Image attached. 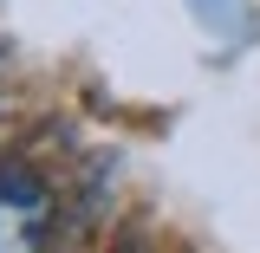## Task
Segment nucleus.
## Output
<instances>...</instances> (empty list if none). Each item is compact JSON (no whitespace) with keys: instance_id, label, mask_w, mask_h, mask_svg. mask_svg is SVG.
<instances>
[{"instance_id":"1","label":"nucleus","mask_w":260,"mask_h":253,"mask_svg":"<svg viewBox=\"0 0 260 253\" xmlns=\"http://www.w3.org/2000/svg\"><path fill=\"white\" fill-rule=\"evenodd\" d=\"M59 195L32 162H0V253H52Z\"/></svg>"},{"instance_id":"2","label":"nucleus","mask_w":260,"mask_h":253,"mask_svg":"<svg viewBox=\"0 0 260 253\" xmlns=\"http://www.w3.org/2000/svg\"><path fill=\"white\" fill-rule=\"evenodd\" d=\"M189 7L202 13V26H208V32H228V39L247 32V0H189Z\"/></svg>"}]
</instances>
